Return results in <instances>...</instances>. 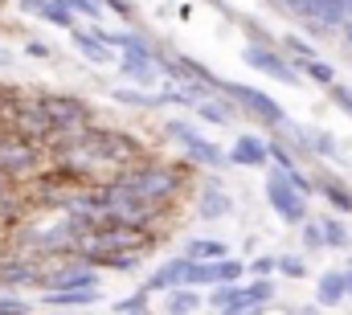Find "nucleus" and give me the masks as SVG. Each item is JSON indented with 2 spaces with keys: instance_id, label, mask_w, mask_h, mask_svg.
I'll return each mask as SVG.
<instances>
[{
  "instance_id": "obj_1",
  "label": "nucleus",
  "mask_w": 352,
  "mask_h": 315,
  "mask_svg": "<svg viewBox=\"0 0 352 315\" xmlns=\"http://www.w3.org/2000/svg\"><path fill=\"white\" fill-rule=\"evenodd\" d=\"M115 184H123L127 193H135L140 201H148V205H168L180 197V188H184V172L173 168V164H156V160H140V164H131V168H119L115 176H111Z\"/></svg>"
},
{
  "instance_id": "obj_2",
  "label": "nucleus",
  "mask_w": 352,
  "mask_h": 315,
  "mask_svg": "<svg viewBox=\"0 0 352 315\" xmlns=\"http://www.w3.org/2000/svg\"><path fill=\"white\" fill-rule=\"evenodd\" d=\"M45 160H50V152H45L41 144H29V140H21V135H12V131L0 135V172H4L8 180H16V184L33 180V176L45 168Z\"/></svg>"
},
{
  "instance_id": "obj_3",
  "label": "nucleus",
  "mask_w": 352,
  "mask_h": 315,
  "mask_svg": "<svg viewBox=\"0 0 352 315\" xmlns=\"http://www.w3.org/2000/svg\"><path fill=\"white\" fill-rule=\"evenodd\" d=\"M90 140H94V148L102 152V160L119 172V168H131V164H140L144 156V144L131 135V131H119V127H90Z\"/></svg>"
},
{
  "instance_id": "obj_4",
  "label": "nucleus",
  "mask_w": 352,
  "mask_h": 315,
  "mask_svg": "<svg viewBox=\"0 0 352 315\" xmlns=\"http://www.w3.org/2000/svg\"><path fill=\"white\" fill-rule=\"evenodd\" d=\"M37 107L45 111V119L54 123V131H70V127H87L94 123V111H90L87 98L78 94H33Z\"/></svg>"
},
{
  "instance_id": "obj_5",
  "label": "nucleus",
  "mask_w": 352,
  "mask_h": 315,
  "mask_svg": "<svg viewBox=\"0 0 352 315\" xmlns=\"http://www.w3.org/2000/svg\"><path fill=\"white\" fill-rule=\"evenodd\" d=\"M4 131H12V135H21V140H29V144H50V135H54V123L45 119V111L37 107V98L33 94H25L21 98V107L12 111V119L4 123Z\"/></svg>"
},
{
  "instance_id": "obj_6",
  "label": "nucleus",
  "mask_w": 352,
  "mask_h": 315,
  "mask_svg": "<svg viewBox=\"0 0 352 315\" xmlns=\"http://www.w3.org/2000/svg\"><path fill=\"white\" fill-rule=\"evenodd\" d=\"M270 295H274V283H270V279H258V283H250V287L221 283V287L209 295V303H213L217 312H234V307H263V303H270Z\"/></svg>"
},
{
  "instance_id": "obj_7",
  "label": "nucleus",
  "mask_w": 352,
  "mask_h": 315,
  "mask_svg": "<svg viewBox=\"0 0 352 315\" xmlns=\"http://www.w3.org/2000/svg\"><path fill=\"white\" fill-rule=\"evenodd\" d=\"M45 270L37 266L33 254H21V250H4L0 254V287H41Z\"/></svg>"
},
{
  "instance_id": "obj_8",
  "label": "nucleus",
  "mask_w": 352,
  "mask_h": 315,
  "mask_svg": "<svg viewBox=\"0 0 352 315\" xmlns=\"http://www.w3.org/2000/svg\"><path fill=\"white\" fill-rule=\"evenodd\" d=\"M226 94L238 102V107H246L250 115H258L266 127H278L287 115H283V107L270 98V94H263V90H254V86H238V82H226Z\"/></svg>"
},
{
  "instance_id": "obj_9",
  "label": "nucleus",
  "mask_w": 352,
  "mask_h": 315,
  "mask_svg": "<svg viewBox=\"0 0 352 315\" xmlns=\"http://www.w3.org/2000/svg\"><path fill=\"white\" fill-rule=\"evenodd\" d=\"M168 135L184 144V152L188 160H201V164H209V168H221V164H230V156L217 148V144H209V140H201L188 123H168Z\"/></svg>"
},
{
  "instance_id": "obj_10",
  "label": "nucleus",
  "mask_w": 352,
  "mask_h": 315,
  "mask_svg": "<svg viewBox=\"0 0 352 315\" xmlns=\"http://www.w3.org/2000/svg\"><path fill=\"white\" fill-rule=\"evenodd\" d=\"M266 197H270V209H274L283 221H303V217H307V197H303V193H295L291 184H283L274 172H270Z\"/></svg>"
},
{
  "instance_id": "obj_11",
  "label": "nucleus",
  "mask_w": 352,
  "mask_h": 315,
  "mask_svg": "<svg viewBox=\"0 0 352 315\" xmlns=\"http://www.w3.org/2000/svg\"><path fill=\"white\" fill-rule=\"evenodd\" d=\"M242 274V262H234V258H213V262H192V270H188V287L197 283V287H221V283H234Z\"/></svg>"
},
{
  "instance_id": "obj_12",
  "label": "nucleus",
  "mask_w": 352,
  "mask_h": 315,
  "mask_svg": "<svg viewBox=\"0 0 352 315\" xmlns=\"http://www.w3.org/2000/svg\"><path fill=\"white\" fill-rule=\"evenodd\" d=\"M41 287L45 291H78V287H98V270L78 258V266H62V270H54V274H45L41 279Z\"/></svg>"
},
{
  "instance_id": "obj_13",
  "label": "nucleus",
  "mask_w": 352,
  "mask_h": 315,
  "mask_svg": "<svg viewBox=\"0 0 352 315\" xmlns=\"http://www.w3.org/2000/svg\"><path fill=\"white\" fill-rule=\"evenodd\" d=\"M246 66H254V70H263V74H270L274 82H299V74H295V66L291 62H283L278 54H270V50H263V45H250L246 50Z\"/></svg>"
},
{
  "instance_id": "obj_14",
  "label": "nucleus",
  "mask_w": 352,
  "mask_h": 315,
  "mask_svg": "<svg viewBox=\"0 0 352 315\" xmlns=\"http://www.w3.org/2000/svg\"><path fill=\"white\" fill-rule=\"evenodd\" d=\"M188 270H192V258H168V262L148 279L144 291H176V287L188 283Z\"/></svg>"
},
{
  "instance_id": "obj_15",
  "label": "nucleus",
  "mask_w": 352,
  "mask_h": 315,
  "mask_svg": "<svg viewBox=\"0 0 352 315\" xmlns=\"http://www.w3.org/2000/svg\"><path fill=\"white\" fill-rule=\"evenodd\" d=\"M70 41H74V50H78L87 62H94V66L115 62V58H111V45H107L98 33H90V29H70Z\"/></svg>"
},
{
  "instance_id": "obj_16",
  "label": "nucleus",
  "mask_w": 352,
  "mask_h": 315,
  "mask_svg": "<svg viewBox=\"0 0 352 315\" xmlns=\"http://www.w3.org/2000/svg\"><path fill=\"white\" fill-rule=\"evenodd\" d=\"M266 156H270V148L258 135H238V144L230 148V164H242V168H258V164H266Z\"/></svg>"
},
{
  "instance_id": "obj_17",
  "label": "nucleus",
  "mask_w": 352,
  "mask_h": 315,
  "mask_svg": "<svg viewBox=\"0 0 352 315\" xmlns=\"http://www.w3.org/2000/svg\"><path fill=\"white\" fill-rule=\"evenodd\" d=\"M45 307H90L98 303V287H78V291H45L41 295Z\"/></svg>"
},
{
  "instance_id": "obj_18",
  "label": "nucleus",
  "mask_w": 352,
  "mask_h": 315,
  "mask_svg": "<svg viewBox=\"0 0 352 315\" xmlns=\"http://www.w3.org/2000/svg\"><path fill=\"white\" fill-rule=\"evenodd\" d=\"M209 90H213V82H176L173 90H164V94H168V102L197 107V102H205V98H209Z\"/></svg>"
},
{
  "instance_id": "obj_19",
  "label": "nucleus",
  "mask_w": 352,
  "mask_h": 315,
  "mask_svg": "<svg viewBox=\"0 0 352 315\" xmlns=\"http://www.w3.org/2000/svg\"><path fill=\"white\" fill-rule=\"evenodd\" d=\"M197 213H201L205 221H217V217H226V213H230V197H226L221 188H205V193H201Z\"/></svg>"
},
{
  "instance_id": "obj_20",
  "label": "nucleus",
  "mask_w": 352,
  "mask_h": 315,
  "mask_svg": "<svg viewBox=\"0 0 352 315\" xmlns=\"http://www.w3.org/2000/svg\"><path fill=\"white\" fill-rule=\"evenodd\" d=\"M344 295H349V274H324L320 279V303L324 307H336Z\"/></svg>"
},
{
  "instance_id": "obj_21",
  "label": "nucleus",
  "mask_w": 352,
  "mask_h": 315,
  "mask_svg": "<svg viewBox=\"0 0 352 315\" xmlns=\"http://www.w3.org/2000/svg\"><path fill=\"white\" fill-rule=\"evenodd\" d=\"M184 258H192V262H213V258H226V246L213 241V237H192L188 250H184Z\"/></svg>"
},
{
  "instance_id": "obj_22",
  "label": "nucleus",
  "mask_w": 352,
  "mask_h": 315,
  "mask_svg": "<svg viewBox=\"0 0 352 315\" xmlns=\"http://www.w3.org/2000/svg\"><path fill=\"white\" fill-rule=\"evenodd\" d=\"M115 98H119L123 107H144V111H152V107H164V102H168V94H144V90H131V86L115 90Z\"/></svg>"
},
{
  "instance_id": "obj_23",
  "label": "nucleus",
  "mask_w": 352,
  "mask_h": 315,
  "mask_svg": "<svg viewBox=\"0 0 352 315\" xmlns=\"http://www.w3.org/2000/svg\"><path fill=\"white\" fill-rule=\"evenodd\" d=\"M197 307H201L197 291H173L168 295V315H192Z\"/></svg>"
},
{
  "instance_id": "obj_24",
  "label": "nucleus",
  "mask_w": 352,
  "mask_h": 315,
  "mask_svg": "<svg viewBox=\"0 0 352 315\" xmlns=\"http://www.w3.org/2000/svg\"><path fill=\"white\" fill-rule=\"evenodd\" d=\"M41 17H45L50 25H58V29H74V12H70L62 0H50V4L41 8Z\"/></svg>"
},
{
  "instance_id": "obj_25",
  "label": "nucleus",
  "mask_w": 352,
  "mask_h": 315,
  "mask_svg": "<svg viewBox=\"0 0 352 315\" xmlns=\"http://www.w3.org/2000/svg\"><path fill=\"white\" fill-rule=\"evenodd\" d=\"M197 111H201V119H209V123H230L234 119V107L230 102H197Z\"/></svg>"
},
{
  "instance_id": "obj_26",
  "label": "nucleus",
  "mask_w": 352,
  "mask_h": 315,
  "mask_svg": "<svg viewBox=\"0 0 352 315\" xmlns=\"http://www.w3.org/2000/svg\"><path fill=\"white\" fill-rule=\"evenodd\" d=\"M320 234H324V246H332V250H344L349 246V230L340 226V221H320Z\"/></svg>"
},
{
  "instance_id": "obj_27",
  "label": "nucleus",
  "mask_w": 352,
  "mask_h": 315,
  "mask_svg": "<svg viewBox=\"0 0 352 315\" xmlns=\"http://www.w3.org/2000/svg\"><path fill=\"white\" fill-rule=\"evenodd\" d=\"M324 197L336 205V209H344V213H352V193L349 188H340L336 180H324Z\"/></svg>"
},
{
  "instance_id": "obj_28",
  "label": "nucleus",
  "mask_w": 352,
  "mask_h": 315,
  "mask_svg": "<svg viewBox=\"0 0 352 315\" xmlns=\"http://www.w3.org/2000/svg\"><path fill=\"white\" fill-rule=\"evenodd\" d=\"M140 312H148V291H135V295L115 303V315H140Z\"/></svg>"
},
{
  "instance_id": "obj_29",
  "label": "nucleus",
  "mask_w": 352,
  "mask_h": 315,
  "mask_svg": "<svg viewBox=\"0 0 352 315\" xmlns=\"http://www.w3.org/2000/svg\"><path fill=\"white\" fill-rule=\"evenodd\" d=\"M62 4H66L74 17H87V21H98V17H102V4H98V0H62Z\"/></svg>"
},
{
  "instance_id": "obj_30",
  "label": "nucleus",
  "mask_w": 352,
  "mask_h": 315,
  "mask_svg": "<svg viewBox=\"0 0 352 315\" xmlns=\"http://www.w3.org/2000/svg\"><path fill=\"white\" fill-rule=\"evenodd\" d=\"M98 266H111V270H135V266H140V254H107V258H98Z\"/></svg>"
},
{
  "instance_id": "obj_31",
  "label": "nucleus",
  "mask_w": 352,
  "mask_h": 315,
  "mask_svg": "<svg viewBox=\"0 0 352 315\" xmlns=\"http://www.w3.org/2000/svg\"><path fill=\"white\" fill-rule=\"evenodd\" d=\"M274 266L287 274V279H303L307 274V266H303V258H291V254H283V258H274Z\"/></svg>"
},
{
  "instance_id": "obj_32",
  "label": "nucleus",
  "mask_w": 352,
  "mask_h": 315,
  "mask_svg": "<svg viewBox=\"0 0 352 315\" xmlns=\"http://www.w3.org/2000/svg\"><path fill=\"white\" fill-rule=\"evenodd\" d=\"M0 315H29V303L16 295H0Z\"/></svg>"
},
{
  "instance_id": "obj_33",
  "label": "nucleus",
  "mask_w": 352,
  "mask_h": 315,
  "mask_svg": "<svg viewBox=\"0 0 352 315\" xmlns=\"http://www.w3.org/2000/svg\"><path fill=\"white\" fill-rule=\"evenodd\" d=\"M303 70H307V74H311L316 82H324V86H332V66H324V62H307Z\"/></svg>"
},
{
  "instance_id": "obj_34",
  "label": "nucleus",
  "mask_w": 352,
  "mask_h": 315,
  "mask_svg": "<svg viewBox=\"0 0 352 315\" xmlns=\"http://www.w3.org/2000/svg\"><path fill=\"white\" fill-rule=\"evenodd\" d=\"M102 4H107V8H115V12H119L123 21H131V17H135V8H131V0H102Z\"/></svg>"
},
{
  "instance_id": "obj_35",
  "label": "nucleus",
  "mask_w": 352,
  "mask_h": 315,
  "mask_svg": "<svg viewBox=\"0 0 352 315\" xmlns=\"http://www.w3.org/2000/svg\"><path fill=\"white\" fill-rule=\"evenodd\" d=\"M25 54H29V58H41V62H45V58H50L54 50H50L45 41H29V45H25Z\"/></svg>"
},
{
  "instance_id": "obj_36",
  "label": "nucleus",
  "mask_w": 352,
  "mask_h": 315,
  "mask_svg": "<svg viewBox=\"0 0 352 315\" xmlns=\"http://www.w3.org/2000/svg\"><path fill=\"white\" fill-rule=\"evenodd\" d=\"M307 246H311V250H320V246H324V234H320V221H311V226H307Z\"/></svg>"
},
{
  "instance_id": "obj_37",
  "label": "nucleus",
  "mask_w": 352,
  "mask_h": 315,
  "mask_svg": "<svg viewBox=\"0 0 352 315\" xmlns=\"http://www.w3.org/2000/svg\"><path fill=\"white\" fill-rule=\"evenodd\" d=\"M332 94H336V102H340V107H344V111L352 115V90H344V86H336Z\"/></svg>"
},
{
  "instance_id": "obj_38",
  "label": "nucleus",
  "mask_w": 352,
  "mask_h": 315,
  "mask_svg": "<svg viewBox=\"0 0 352 315\" xmlns=\"http://www.w3.org/2000/svg\"><path fill=\"white\" fill-rule=\"evenodd\" d=\"M270 266H274V258H254V262H250V270H254V274H266Z\"/></svg>"
},
{
  "instance_id": "obj_39",
  "label": "nucleus",
  "mask_w": 352,
  "mask_h": 315,
  "mask_svg": "<svg viewBox=\"0 0 352 315\" xmlns=\"http://www.w3.org/2000/svg\"><path fill=\"white\" fill-rule=\"evenodd\" d=\"M45 4H50V0H21V8H25V12H37V17H41Z\"/></svg>"
},
{
  "instance_id": "obj_40",
  "label": "nucleus",
  "mask_w": 352,
  "mask_h": 315,
  "mask_svg": "<svg viewBox=\"0 0 352 315\" xmlns=\"http://www.w3.org/2000/svg\"><path fill=\"white\" fill-rule=\"evenodd\" d=\"M0 66H12V54H8L4 45H0Z\"/></svg>"
},
{
  "instance_id": "obj_41",
  "label": "nucleus",
  "mask_w": 352,
  "mask_h": 315,
  "mask_svg": "<svg viewBox=\"0 0 352 315\" xmlns=\"http://www.w3.org/2000/svg\"><path fill=\"white\" fill-rule=\"evenodd\" d=\"M344 41H349V45H352V29H349V33H344Z\"/></svg>"
},
{
  "instance_id": "obj_42",
  "label": "nucleus",
  "mask_w": 352,
  "mask_h": 315,
  "mask_svg": "<svg viewBox=\"0 0 352 315\" xmlns=\"http://www.w3.org/2000/svg\"><path fill=\"white\" fill-rule=\"evenodd\" d=\"M349 291H352V270H349Z\"/></svg>"
},
{
  "instance_id": "obj_43",
  "label": "nucleus",
  "mask_w": 352,
  "mask_h": 315,
  "mask_svg": "<svg viewBox=\"0 0 352 315\" xmlns=\"http://www.w3.org/2000/svg\"><path fill=\"white\" fill-rule=\"evenodd\" d=\"M349 17H352V0H349Z\"/></svg>"
},
{
  "instance_id": "obj_44",
  "label": "nucleus",
  "mask_w": 352,
  "mask_h": 315,
  "mask_svg": "<svg viewBox=\"0 0 352 315\" xmlns=\"http://www.w3.org/2000/svg\"><path fill=\"white\" fill-rule=\"evenodd\" d=\"M140 315H148V312H140Z\"/></svg>"
},
{
  "instance_id": "obj_45",
  "label": "nucleus",
  "mask_w": 352,
  "mask_h": 315,
  "mask_svg": "<svg viewBox=\"0 0 352 315\" xmlns=\"http://www.w3.org/2000/svg\"><path fill=\"white\" fill-rule=\"evenodd\" d=\"M98 4H102V0H98Z\"/></svg>"
}]
</instances>
